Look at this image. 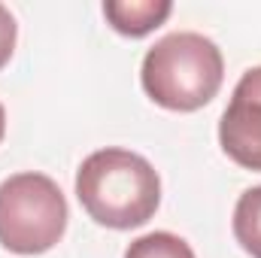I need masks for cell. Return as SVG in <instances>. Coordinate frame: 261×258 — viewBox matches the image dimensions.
<instances>
[{"mask_svg":"<svg viewBox=\"0 0 261 258\" xmlns=\"http://www.w3.org/2000/svg\"><path fill=\"white\" fill-rule=\"evenodd\" d=\"M234 237L243 252L261 258V186L246 189L234 207Z\"/></svg>","mask_w":261,"mask_h":258,"instance_id":"8992f818","label":"cell"},{"mask_svg":"<svg viewBox=\"0 0 261 258\" xmlns=\"http://www.w3.org/2000/svg\"><path fill=\"white\" fill-rule=\"evenodd\" d=\"M225 79V58L219 46L195 31L161 37L143 58V91L164 110L195 113L206 107Z\"/></svg>","mask_w":261,"mask_h":258,"instance_id":"7a4b0ae2","label":"cell"},{"mask_svg":"<svg viewBox=\"0 0 261 258\" xmlns=\"http://www.w3.org/2000/svg\"><path fill=\"white\" fill-rule=\"evenodd\" d=\"M67 197L46 173H15L0 183V246L15 255H43L67 231Z\"/></svg>","mask_w":261,"mask_h":258,"instance_id":"3957f363","label":"cell"},{"mask_svg":"<svg viewBox=\"0 0 261 258\" xmlns=\"http://www.w3.org/2000/svg\"><path fill=\"white\" fill-rule=\"evenodd\" d=\"M15 37H18V24L12 18V12L0 3V67L9 64V58L15 52Z\"/></svg>","mask_w":261,"mask_h":258,"instance_id":"ba28073f","label":"cell"},{"mask_svg":"<svg viewBox=\"0 0 261 258\" xmlns=\"http://www.w3.org/2000/svg\"><path fill=\"white\" fill-rule=\"evenodd\" d=\"M170 12H173L170 0H107L103 3V15L113 24V31L134 40L161 28Z\"/></svg>","mask_w":261,"mask_h":258,"instance_id":"5b68a950","label":"cell"},{"mask_svg":"<svg viewBox=\"0 0 261 258\" xmlns=\"http://www.w3.org/2000/svg\"><path fill=\"white\" fill-rule=\"evenodd\" d=\"M125 258H195V249L170 231L143 234L125 249Z\"/></svg>","mask_w":261,"mask_h":258,"instance_id":"52a82bcc","label":"cell"},{"mask_svg":"<svg viewBox=\"0 0 261 258\" xmlns=\"http://www.w3.org/2000/svg\"><path fill=\"white\" fill-rule=\"evenodd\" d=\"M3 134H6V110L0 104V140H3Z\"/></svg>","mask_w":261,"mask_h":258,"instance_id":"9c48e42d","label":"cell"},{"mask_svg":"<svg viewBox=\"0 0 261 258\" xmlns=\"http://www.w3.org/2000/svg\"><path fill=\"white\" fill-rule=\"evenodd\" d=\"M219 143L234 164L261 170V67H249L234 85L219 122Z\"/></svg>","mask_w":261,"mask_h":258,"instance_id":"277c9868","label":"cell"},{"mask_svg":"<svg viewBox=\"0 0 261 258\" xmlns=\"http://www.w3.org/2000/svg\"><path fill=\"white\" fill-rule=\"evenodd\" d=\"M76 197L103 228L130 231L146 225L161 203L158 170L130 149H97L76 170Z\"/></svg>","mask_w":261,"mask_h":258,"instance_id":"6da1fadb","label":"cell"}]
</instances>
